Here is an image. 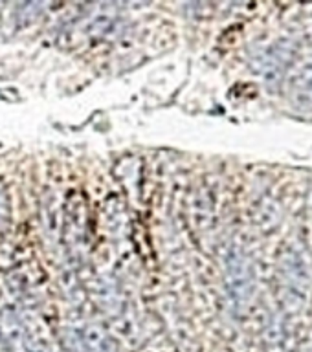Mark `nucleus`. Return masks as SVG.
Instances as JSON below:
<instances>
[{
    "label": "nucleus",
    "mask_w": 312,
    "mask_h": 352,
    "mask_svg": "<svg viewBox=\"0 0 312 352\" xmlns=\"http://www.w3.org/2000/svg\"><path fill=\"white\" fill-rule=\"evenodd\" d=\"M281 283L287 307L300 310L309 296V270L305 261L296 250L287 253L281 263Z\"/></svg>",
    "instance_id": "f257e3e1"
},
{
    "label": "nucleus",
    "mask_w": 312,
    "mask_h": 352,
    "mask_svg": "<svg viewBox=\"0 0 312 352\" xmlns=\"http://www.w3.org/2000/svg\"><path fill=\"white\" fill-rule=\"evenodd\" d=\"M291 103L298 110H312V59H309L305 65L296 72V76L292 77L291 90Z\"/></svg>",
    "instance_id": "f03ea898"
}]
</instances>
